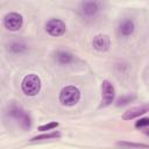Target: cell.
<instances>
[{
    "instance_id": "cell-13",
    "label": "cell",
    "mask_w": 149,
    "mask_h": 149,
    "mask_svg": "<svg viewBox=\"0 0 149 149\" xmlns=\"http://www.w3.org/2000/svg\"><path fill=\"white\" fill-rule=\"evenodd\" d=\"M58 122H56V121H54V122H49V123H45V125H42V126H40L38 127V130L40 132H47V130H51V129H54V128H56V127H58Z\"/></svg>"
},
{
    "instance_id": "cell-1",
    "label": "cell",
    "mask_w": 149,
    "mask_h": 149,
    "mask_svg": "<svg viewBox=\"0 0 149 149\" xmlns=\"http://www.w3.org/2000/svg\"><path fill=\"white\" fill-rule=\"evenodd\" d=\"M21 88L26 95L34 97L41 90V79L35 73H29L24 76L21 83Z\"/></svg>"
},
{
    "instance_id": "cell-16",
    "label": "cell",
    "mask_w": 149,
    "mask_h": 149,
    "mask_svg": "<svg viewBox=\"0 0 149 149\" xmlns=\"http://www.w3.org/2000/svg\"><path fill=\"white\" fill-rule=\"evenodd\" d=\"M146 134H147V135H149V130H147V132H146Z\"/></svg>"
},
{
    "instance_id": "cell-7",
    "label": "cell",
    "mask_w": 149,
    "mask_h": 149,
    "mask_svg": "<svg viewBox=\"0 0 149 149\" xmlns=\"http://www.w3.org/2000/svg\"><path fill=\"white\" fill-rule=\"evenodd\" d=\"M148 111H149V105H142L139 107H134V108H130L129 111L125 112V114L122 115V119L123 120H132V119H135V118L144 114Z\"/></svg>"
},
{
    "instance_id": "cell-8",
    "label": "cell",
    "mask_w": 149,
    "mask_h": 149,
    "mask_svg": "<svg viewBox=\"0 0 149 149\" xmlns=\"http://www.w3.org/2000/svg\"><path fill=\"white\" fill-rule=\"evenodd\" d=\"M134 28H135V26H134V22L132 20H125L120 23L119 30L123 36H129L133 34Z\"/></svg>"
},
{
    "instance_id": "cell-12",
    "label": "cell",
    "mask_w": 149,
    "mask_h": 149,
    "mask_svg": "<svg viewBox=\"0 0 149 149\" xmlns=\"http://www.w3.org/2000/svg\"><path fill=\"white\" fill-rule=\"evenodd\" d=\"M56 57H57L58 62L62 63V64H66V63L71 62V59H72V55L69 54V52H65V51H61V52H58Z\"/></svg>"
},
{
    "instance_id": "cell-10",
    "label": "cell",
    "mask_w": 149,
    "mask_h": 149,
    "mask_svg": "<svg viewBox=\"0 0 149 149\" xmlns=\"http://www.w3.org/2000/svg\"><path fill=\"white\" fill-rule=\"evenodd\" d=\"M119 147L122 148H136V149H149V144H143V143H133V142H118Z\"/></svg>"
},
{
    "instance_id": "cell-5",
    "label": "cell",
    "mask_w": 149,
    "mask_h": 149,
    "mask_svg": "<svg viewBox=\"0 0 149 149\" xmlns=\"http://www.w3.org/2000/svg\"><path fill=\"white\" fill-rule=\"evenodd\" d=\"M101 95H102L101 106H107V105L113 102L114 97H115V90H114V86H113V84L111 81H108V80H104L102 81Z\"/></svg>"
},
{
    "instance_id": "cell-9",
    "label": "cell",
    "mask_w": 149,
    "mask_h": 149,
    "mask_svg": "<svg viewBox=\"0 0 149 149\" xmlns=\"http://www.w3.org/2000/svg\"><path fill=\"white\" fill-rule=\"evenodd\" d=\"M81 10L86 15H93L98 12V5L93 1H85L81 3Z\"/></svg>"
},
{
    "instance_id": "cell-15",
    "label": "cell",
    "mask_w": 149,
    "mask_h": 149,
    "mask_svg": "<svg viewBox=\"0 0 149 149\" xmlns=\"http://www.w3.org/2000/svg\"><path fill=\"white\" fill-rule=\"evenodd\" d=\"M134 98H130V97H128V98H120L119 100H118V106H120V105H125V104H128V102H130V100H133Z\"/></svg>"
},
{
    "instance_id": "cell-2",
    "label": "cell",
    "mask_w": 149,
    "mask_h": 149,
    "mask_svg": "<svg viewBox=\"0 0 149 149\" xmlns=\"http://www.w3.org/2000/svg\"><path fill=\"white\" fill-rule=\"evenodd\" d=\"M79 99L80 91L73 85L65 86L59 93V101L65 106H73L79 101Z\"/></svg>"
},
{
    "instance_id": "cell-3",
    "label": "cell",
    "mask_w": 149,
    "mask_h": 149,
    "mask_svg": "<svg viewBox=\"0 0 149 149\" xmlns=\"http://www.w3.org/2000/svg\"><path fill=\"white\" fill-rule=\"evenodd\" d=\"M22 23H23L22 15L19 14V13H15V12L6 14L5 17H3V26H5L6 29H8L10 31L20 29Z\"/></svg>"
},
{
    "instance_id": "cell-4",
    "label": "cell",
    "mask_w": 149,
    "mask_h": 149,
    "mask_svg": "<svg viewBox=\"0 0 149 149\" xmlns=\"http://www.w3.org/2000/svg\"><path fill=\"white\" fill-rule=\"evenodd\" d=\"M45 30L51 36H61L65 33L66 26L59 19H51L45 23Z\"/></svg>"
},
{
    "instance_id": "cell-14",
    "label": "cell",
    "mask_w": 149,
    "mask_h": 149,
    "mask_svg": "<svg viewBox=\"0 0 149 149\" xmlns=\"http://www.w3.org/2000/svg\"><path fill=\"white\" fill-rule=\"evenodd\" d=\"M147 126H149V118H142L135 122L136 128H142V127H147Z\"/></svg>"
},
{
    "instance_id": "cell-11",
    "label": "cell",
    "mask_w": 149,
    "mask_h": 149,
    "mask_svg": "<svg viewBox=\"0 0 149 149\" xmlns=\"http://www.w3.org/2000/svg\"><path fill=\"white\" fill-rule=\"evenodd\" d=\"M61 136V134L58 132H52L49 134H42V135H37L35 137L31 139V141H41V140H50V139H58Z\"/></svg>"
},
{
    "instance_id": "cell-6",
    "label": "cell",
    "mask_w": 149,
    "mask_h": 149,
    "mask_svg": "<svg viewBox=\"0 0 149 149\" xmlns=\"http://www.w3.org/2000/svg\"><path fill=\"white\" fill-rule=\"evenodd\" d=\"M109 37L107 35H104V34H99L97 36L93 37V41H92V45L95 50L98 51H106L108 50L109 48Z\"/></svg>"
}]
</instances>
